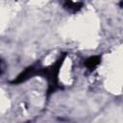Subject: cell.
I'll return each instance as SVG.
<instances>
[{"instance_id":"6da1fadb","label":"cell","mask_w":123,"mask_h":123,"mask_svg":"<svg viewBox=\"0 0 123 123\" xmlns=\"http://www.w3.org/2000/svg\"><path fill=\"white\" fill-rule=\"evenodd\" d=\"M66 58V53H62L60 58L50 66L48 67H39L37 71V75L44 77L48 83L47 88V97H49L53 92H55L61 86H59V73L60 69Z\"/></svg>"},{"instance_id":"7a4b0ae2","label":"cell","mask_w":123,"mask_h":123,"mask_svg":"<svg viewBox=\"0 0 123 123\" xmlns=\"http://www.w3.org/2000/svg\"><path fill=\"white\" fill-rule=\"evenodd\" d=\"M38 68L39 67H37V64H33V65L28 66L16 78H14L12 81H11V84L12 85H19V84H22V83L26 82L27 80H29V79L33 78L34 76L37 75Z\"/></svg>"},{"instance_id":"3957f363","label":"cell","mask_w":123,"mask_h":123,"mask_svg":"<svg viewBox=\"0 0 123 123\" xmlns=\"http://www.w3.org/2000/svg\"><path fill=\"white\" fill-rule=\"evenodd\" d=\"M63 9L71 13H76L82 10L84 4L82 2H73L72 0H64L63 1Z\"/></svg>"},{"instance_id":"277c9868","label":"cell","mask_w":123,"mask_h":123,"mask_svg":"<svg viewBox=\"0 0 123 123\" xmlns=\"http://www.w3.org/2000/svg\"><path fill=\"white\" fill-rule=\"evenodd\" d=\"M100 62H101V57L100 56H92V57L87 58L85 61L84 64L89 71H92L100 64Z\"/></svg>"},{"instance_id":"5b68a950","label":"cell","mask_w":123,"mask_h":123,"mask_svg":"<svg viewBox=\"0 0 123 123\" xmlns=\"http://www.w3.org/2000/svg\"><path fill=\"white\" fill-rule=\"evenodd\" d=\"M4 70H5V62H4V61L2 60L1 61V74L3 75V73H4Z\"/></svg>"},{"instance_id":"8992f818","label":"cell","mask_w":123,"mask_h":123,"mask_svg":"<svg viewBox=\"0 0 123 123\" xmlns=\"http://www.w3.org/2000/svg\"><path fill=\"white\" fill-rule=\"evenodd\" d=\"M119 6H120V8L123 9V0H120V2H119Z\"/></svg>"}]
</instances>
